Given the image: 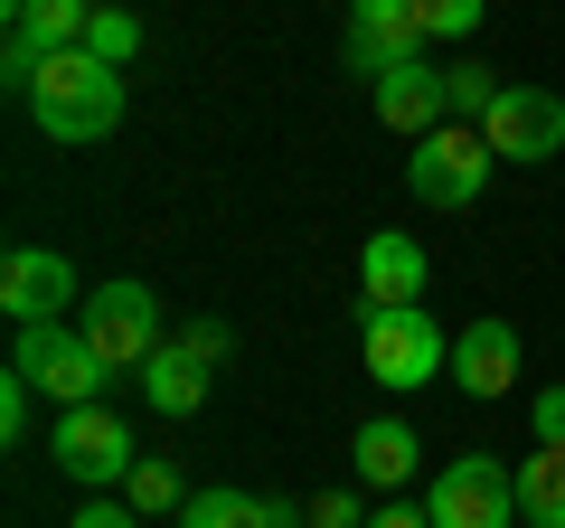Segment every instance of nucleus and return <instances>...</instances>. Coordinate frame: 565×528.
I'll list each match as a JSON object with an SVG mask.
<instances>
[{
  "label": "nucleus",
  "mask_w": 565,
  "mask_h": 528,
  "mask_svg": "<svg viewBox=\"0 0 565 528\" xmlns=\"http://www.w3.org/2000/svg\"><path fill=\"white\" fill-rule=\"evenodd\" d=\"M29 123H39L47 142H114L122 133V66L85 57V47L47 57L39 85H29Z\"/></svg>",
  "instance_id": "nucleus-1"
},
{
  "label": "nucleus",
  "mask_w": 565,
  "mask_h": 528,
  "mask_svg": "<svg viewBox=\"0 0 565 528\" xmlns=\"http://www.w3.org/2000/svg\"><path fill=\"white\" fill-rule=\"evenodd\" d=\"M359 359H367V378L377 387H434V378H452V340H444V321L424 303H377V311H359Z\"/></svg>",
  "instance_id": "nucleus-2"
},
{
  "label": "nucleus",
  "mask_w": 565,
  "mask_h": 528,
  "mask_svg": "<svg viewBox=\"0 0 565 528\" xmlns=\"http://www.w3.org/2000/svg\"><path fill=\"white\" fill-rule=\"evenodd\" d=\"M76 330L95 340V359L114 368V378H132V368L170 340V330H161V293H151V284H132V274H122V284H95V293H85Z\"/></svg>",
  "instance_id": "nucleus-3"
},
{
  "label": "nucleus",
  "mask_w": 565,
  "mask_h": 528,
  "mask_svg": "<svg viewBox=\"0 0 565 528\" xmlns=\"http://www.w3.org/2000/svg\"><path fill=\"white\" fill-rule=\"evenodd\" d=\"M10 368H20V378L39 387V397H57V415H66V406H104V378H114V368L95 359V340H85L76 321H39V330H20Z\"/></svg>",
  "instance_id": "nucleus-4"
},
{
  "label": "nucleus",
  "mask_w": 565,
  "mask_h": 528,
  "mask_svg": "<svg viewBox=\"0 0 565 528\" xmlns=\"http://www.w3.org/2000/svg\"><path fill=\"white\" fill-rule=\"evenodd\" d=\"M490 170H500V151L481 142V123H444V133H424V142H415L405 189H415L424 208H471L490 189Z\"/></svg>",
  "instance_id": "nucleus-5"
},
{
  "label": "nucleus",
  "mask_w": 565,
  "mask_h": 528,
  "mask_svg": "<svg viewBox=\"0 0 565 528\" xmlns=\"http://www.w3.org/2000/svg\"><path fill=\"white\" fill-rule=\"evenodd\" d=\"M519 519V472L500 453H452L434 472V528H509Z\"/></svg>",
  "instance_id": "nucleus-6"
},
{
  "label": "nucleus",
  "mask_w": 565,
  "mask_h": 528,
  "mask_svg": "<svg viewBox=\"0 0 565 528\" xmlns=\"http://www.w3.org/2000/svg\"><path fill=\"white\" fill-rule=\"evenodd\" d=\"M0 311H10L20 330H39V321H76V311H85L76 264H66L57 245H10V255H0Z\"/></svg>",
  "instance_id": "nucleus-7"
},
{
  "label": "nucleus",
  "mask_w": 565,
  "mask_h": 528,
  "mask_svg": "<svg viewBox=\"0 0 565 528\" xmlns=\"http://www.w3.org/2000/svg\"><path fill=\"white\" fill-rule=\"evenodd\" d=\"M47 453H57L66 482L104 490V482H122V472H132V425H122L114 406H66L57 434H47Z\"/></svg>",
  "instance_id": "nucleus-8"
},
{
  "label": "nucleus",
  "mask_w": 565,
  "mask_h": 528,
  "mask_svg": "<svg viewBox=\"0 0 565 528\" xmlns=\"http://www.w3.org/2000/svg\"><path fill=\"white\" fill-rule=\"evenodd\" d=\"M481 142L500 151V161H556L565 151V95L556 85H509V95L490 104Z\"/></svg>",
  "instance_id": "nucleus-9"
},
{
  "label": "nucleus",
  "mask_w": 565,
  "mask_h": 528,
  "mask_svg": "<svg viewBox=\"0 0 565 528\" xmlns=\"http://www.w3.org/2000/svg\"><path fill=\"white\" fill-rule=\"evenodd\" d=\"M424 29H415V10L405 0H349V76H396V66H415L424 57Z\"/></svg>",
  "instance_id": "nucleus-10"
},
{
  "label": "nucleus",
  "mask_w": 565,
  "mask_h": 528,
  "mask_svg": "<svg viewBox=\"0 0 565 528\" xmlns=\"http://www.w3.org/2000/svg\"><path fill=\"white\" fill-rule=\"evenodd\" d=\"M424 284H434V255H424L405 226H377V236L359 245V303H424Z\"/></svg>",
  "instance_id": "nucleus-11"
},
{
  "label": "nucleus",
  "mask_w": 565,
  "mask_h": 528,
  "mask_svg": "<svg viewBox=\"0 0 565 528\" xmlns=\"http://www.w3.org/2000/svg\"><path fill=\"white\" fill-rule=\"evenodd\" d=\"M377 123H386V133H405V142L444 133V123H452L444 66H434V57H415V66H396V76H377Z\"/></svg>",
  "instance_id": "nucleus-12"
},
{
  "label": "nucleus",
  "mask_w": 565,
  "mask_h": 528,
  "mask_svg": "<svg viewBox=\"0 0 565 528\" xmlns=\"http://www.w3.org/2000/svg\"><path fill=\"white\" fill-rule=\"evenodd\" d=\"M132 397H141L151 415H199V406H207V359H199L189 340H161L151 359L132 368Z\"/></svg>",
  "instance_id": "nucleus-13"
},
{
  "label": "nucleus",
  "mask_w": 565,
  "mask_h": 528,
  "mask_svg": "<svg viewBox=\"0 0 565 528\" xmlns=\"http://www.w3.org/2000/svg\"><path fill=\"white\" fill-rule=\"evenodd\" d=\"M509 378H519V330L471 321L462 340H452V387H462V397H509Z\"/></svg>",
  "instance_id": "nucleus-14"
},
{
  "label": "nucleus",
  "mask_w": 565,
  "mask_h": 528,
  "mask_svg": "<svg viewBox=\"0 0 565 528\" xmlns=\"http://www.w3.org/2000/svg\"><path fill=\"white\" fill-rule=\"evenodd\" d=\"M180 528H311V509L292 500H255V490H199V500L180 509Z\"/></svg>",
  "instance_id": "nucleus-15"
},
{
  "label": "nucleus",
  "mask_w": 565,
  "mask_h": 528,
  "mask_svg": "<svg viewBox=\"0 0 565 528\" xmlns=\"http://www.w3.org/2000/svg\"><path fill=\"white\" fill-rule=\"evenodd\" d=\"M349 453H359V482H367V490H405V482H415V453H424V444H415V425H396V415H367Z\"/></svg>",
  "instance_id": "nucleus-16"
},
{
  "label": "nucleus",
  "mask_w": 565,
  "mask_h": 528,
  "mask_svg": "<svg viewBox=\"0 0 565 528\" xmlns=\"http://www.w3.org/2000/svg\"><path fill=\"white\" fill-rule=\"evenodd\" d=\"M0 20L29 29L47 57H66V47H85V29H95V0H0Z\"/></svg>",
  "instance_id": "nucleus-17"
},
{
  "label": "nucleus",
  "mask_w": 565,
  "mask_h": 528,
  "mask_svg": "<svg viewBox=\"0 0 565 528\" xmlns=\"http://www.w3.org/2000/svg\"><path fill=\"white\" fill-rule=\"evenodd\" d=\"M519 528H565V444H537L519 463Z\"/></svg>",
  "instance_id": "nucleus-18"
},
{
  "label": "nucleus",
  "mask_w": 565,
  "mask_h": 528,
  "mask_svg": "<svg viewBox=\"0 0 565 528\" xmlns=\"http://www.w3.org/2000/svg\"><path fill=\"white\" fill-rule=\"evenodd\" d=\"M122 500H132L141 519H180V509L199 500V490L180 482V463H170V453H141V463L122 472Z\"/></svg>",
  "instance_id": "nucleus-19"
},
{
  "label": "nucleus",
  "mask_w": 565,
  "mask_h": 528,
  "mask_svg": "<svg viewBox=\"0 0 565 528\" xmlns=\"http://www.w3.org/2000/svg\"><path fill=\"white\" fill-rule=\"evenodd\" d=\"M444 95H452V123H490V104H500L509 85H500V66L462 57V66H444Z\"/></svg>",
  "instance_id": "nucleus-20"
},
{
  "label": "nucleus",
  "mask_w": 565,
  "mask_h": 528,
  "mask_svg": "<svg viewBox=\"0 0 565 528\" xmlns=\"http://www.w3.org/2000/svg\"><path fill=\"white\" fill-rule=\"evenodd\" d=\"M85 57H104V66H132V57H141V20L122 10V0H95V29H85Z\"/></svg>",
  "instance_id": "nucleus-21"
},
{
  "label": "nucleus",
  "mask_w": 565,
  "mask_h": 528,
  "mask_svg": "<svg viewBox=\"0 0 565 528\" xmlns=\"http://www.w3.org/2000/svg\"><path fill=\"white\" fill-rule=\"evenodd\" d=\"M405 10H415L424 39H471L481 29V0H405Z\"/></svg>",
  "instance_id": "nucleus-22"
},
{
  "label": "nucleus",
  "mask_w": 565,
  "mask_h": 528,
  "mask_svg": "<svg viewBox=\"0 0 565 528\" xmlns=\"http://www.w3.org/2000/svg\"><path fill=\"white\" fill-rule=\"evenodd\" d=\"M29 397H39V387L10 368V378H0V444H29Z\"/></svg>",
  "instance_id": "nucleus-23"
},
{
  "label": "nucleus",
  "mask_w": 565,
  "mask_h": 528,
  "mask_svg": "<svg viewBox=\"0 0 565 528\" xmlns=\"http://www.w3.org/2000/svg\"><path fill=\"white\" fill-rule=\"evenodd\" d=\"M527 425H537V444H565V387H537L527 397Z\"/></svg>",
  "instance_id": "nucleus-24"
},
{
  "label": "nucleus",
  "mask_w": 565,
  "mask_h": 528,
  "mask_svg": "<svg viewBox=\"0 0 565 528\" xmlns=\"http://www.w3.org/2000/svg\"><path fill=\"white\" fill-rule=\"evenodd\" d=\"M66 528H141V509H132V500H85Z\"/></svg>",
  "instance_id": "nucleus-25"
},
{
  "label": "nucleus",
  "mask_w": 565,
  "mask_h": 528,
  "mask_svg": "<svg viewBox=\"0 0 565 528\" xmlns=\"http://www.w3.org/2000/svg\"><path fill=\"white\" fill-rule=\"evenodd\" d=\"M180 340H189V349H199V359H207V368H217V359H226V349H236V330H226V321H189V330H180Z\"/></svg>",
  "instance_id": "nucleus-26"
},
{
  "label": "nucleus",
  "mask_w": 565,
  "mask_h": 528,
  "mask_svg": "<svg viewBox=\"0 0 565 528\" xmlns=\"http://www.w3.org/2000/svg\"><path fill=\"white\" fill-rule=\"evenodd\" d=\"M367 528H434V509H415V500H386V509H367Z\"/></svg>",
  "instance_id": "nucleus-27"
}]
</instances>
